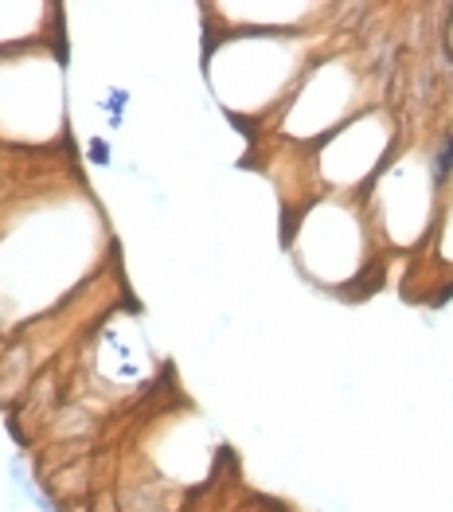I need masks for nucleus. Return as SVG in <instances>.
<instances>
[{
	"label": "nucleus",
	"instance_id": "f257e3e1",
	"mask_svg": "<svg viewBox=\"0 0 453 512\" xmlns=\"http://www.w3.org/2000/svg\"><path fill=\"white\" fill-rule=\"evenodd\" d=\"M364 200H375V231L383 243L399 247V251H414L426 247L438 223V208H442V188L434 184L430 172V157L426 153H395V161L375 176Z\"/></svg>",
	"mask_w": 453,
	"mask_h": 512
},
{
	"label": "nucleus",
	"instance_id": "f03ea898",
	"mask_svg": "<svg viewBox=\"0 0 453 512\" xmlns=\"http://www.w3.org/2000/svg\"><path fill=\"white\" fill-rule=\"evenodd\" d=\"M430 255L438 258L442 266L453 270V188L442 192V208H438V223H434V235H430Z\"/></svg>",
	"mask_w": 453,
	"mask_h": 512
},
{
	"label": "nucleus",
	"instance_id": "7ed1b4c3",
	"mask_svg": "<svg viewBox=\"0 0 453 512\" xmlns=\"http://www.w3.org/2000/svg\"><path fill=\"white\" fill-rule=\"evenodd\" d=\"M125 106H129V90H122V86H114V90H110V98H102V102H98V110H106V114H110V129H122Z\"/></svg>",
	"mask_w": 453,
	"mask_h": 512
},
{
	"label": "nucleus",
	"instance_id": "20e7f679",
	"mask_svg": "<svg viewBox=\"0 0 453 512\" xmlns=\"http://www.w3.org/2000/svg\"><path fill=\"white\" fill-rule=\"evenodd\" d=\"M86 161L98 165V169H110V165H114V149H110V141H106V137H90V141H86Z\"/></svg>",
	"mask_w": 453,
	"mask_h": 512
},
{
	"label": "nucleus",
	"instance_id": "39448f33",
	"mask_svg": "<svg viewBox=\"0 0 453 512\" xmlns=\"http://www.w3.org/2000/svg\"><path fill=\"white\" fill-rule=\"evenodd\" d=\"M446 47H450V55H453V12H450V28H446Z\"/></svg>",
	"mask_w": 453,
	"mask_h": 512
}]
</instances>
